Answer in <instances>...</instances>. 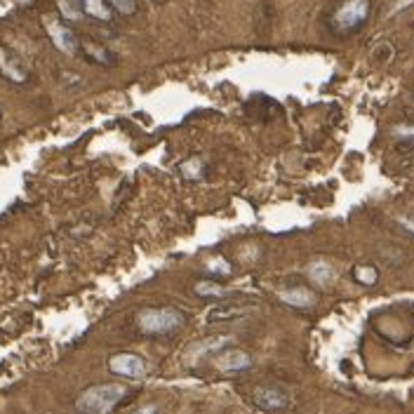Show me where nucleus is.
<instances>
[{"label":"nucleus","instance_id":"1","mask_svg":"<svg viewBox=\"0 0 414 414\" xmlns=\"http://www.w3.org/2000/svg\"><path fill=\"white\" fill-rule=\"evenodd\" d=\"M125 388L120 384H101L85 391L78 398V410L83 414H108L123 400Z\"/></svg>","mask_w":414,"mask_h":414},{"label":"nucleus","instance_id":"2","mask_svg":"<svg viewBox=\"0 0 414 414\" xmlns=\"http://www.w3.org/2000/svg\"><path fill=\"white\" fill-rule=\"evenodd\" d=\"M367 17H370V0H346L332 17V28L339 36H353L367 24Z\"/></svg>","mask_w":414,"mask_h":414},{"label":"nucleus","instance_id":"3","mask_svg":"<svg viewBox=\"0 0 414 414\" xmlns=\"http://www.w3.org/2000/svg\"><path fill=\"white\" fill-rule=\"evenodd\" d=\"M137 320L146 335H168L181 325L184 318L175 308H144Z\"/></svg>","mask_w":414,"mask_h":414},{"label":"nucleus","instance_id":"4","mask_svg":"<svg viewBox=\"0 0 414 414\" xmlns=\"http://www.w3.org/2000/svg\"><path fill=\"white\" fill-rule=\"evenodd\" d=\"M111 370L120 377H130V379H141L146 375V362H144L139 355H132V353H120L111 358Z\"/></svg>","mask_w":414,"mask_h":414},{"label":"nucleus","instance_id":"5","mask_svg":"<svg viewBox=\"0 0 414 414\" xmlns=\"http://www.w3.org/2000/svg\"><path fill=\"white\" fill-rule=\"evenodd\" d=\"M48 33L52 38V43L57 45V50H61L64 55H76L80 43L78 38L73 36L71 28H66L64 24H59V21H52V24H48Z\"/></svg>","mask_w":414,"mask_h":414},{"label":"nucleus","instance_id":"6","mask_svg":"<svg viewBox=\"0 0 414 414\" xmlns=\"http://www.w3.org/2000/svg\"><path fill=\"white\" fill-rule=\"evenodd\" d=\"M0 73H3L8 80H12V83H26L28 80L26 68L21 66L19 59H17L14 55H10L5 48H0Z\"/></svg>","mask_w":414,"mask_h":414},{"label":"nucleus","instance_id":"7","mask_svg":"<svg viewBox=\"0 0 414 414\" xmlns=\"http://www.w3.org/2000/svg\"><path fill=\"white\" fill-rule=\"evenodd\" d=\"M80 5V10H83V14H90L95 17L97 21H111V8H108L103 0H76Z\"/></svg>","mask_w":414,"mask_h":414},{"label":"nucleus","instance_id":"8","mask_svg":"<svg viewBox=\"0 0 414 414\" xmlns=\"http://www.w3.org/2000/svg\"><path fill=\"white\" fill-rule=\"evenodd\" d=\"M280 299L290 306H310L313 304V295L304 287H292V290H283L280 292Z\"/></svg>","mask_w":414,"mask_h":414},{"label":"nucleus","instance_id":"9","mask_svg":"<svg viewBox=\"0 0 414 414\" xmlns=\"http://www.w3.org/2000/svg\"><path fill=\"white\" fill-rule=\"evenodd\" d=\"M80 48H83L85 52L90 55V59H95L97 64H103V66H111L113 64V59H111V55H108V50H103L99 43H92V40H80Z\"/></svg>","mask_w":414,"mask_h":414},{"label":"nucleus","instance_id":"10","mask_svg":"<svg viewBox=\"0 0 414 414\" xmlns=\"http://www.w3.org/2000/svg\"><path fill=\"white\" fill-rule=\"evenodd\" d=\"M257 402L264 407V410H278V407L285 405V398L283 393H278V391H259L257 393Z\"/></svg>","mask_w":414,"mask_h":414},{"label":"nucleus","instance_id":"11","mask_svg":"<svg viewBox=\"0 0 414 414\" xmlns=\"http://www.w3.org/2000/svg\"><path fill=\"white\" fill-rule=\"evenodd\" d=\"M250 365V355L240 353V351H231V353L224 355V360L219 362L221 370H245Z\"/></svg>","mask_w":414,"mask_h":414},{"label":"nucleus","instance_id":"12","mask_svg":"<svg viewBox=\"0 0 414 414\" xmlns=\"http://www.w3.org/2000/svg\"><path fill=\"white\" fill-rule=\"evenodd\" d=\"M308 275L310 280H315V283H330L332 275H335V271H332V266L327 262H313L308 266Z\"/></svg>","mask_w":414,"mask_h":414},{"label":"nucleus","instance_id":"13","mask_svg":"<svg viewBox=\"0 0 414 414\" xmlns=\"http://www.w3.org/2000/svg\"><path fill=\"white\" fill-rule=\"evenodd\" d=\"M195 295L210 297V299H221V297H226L228 292L224 290L221 285H217V283H207V280H200V283H195Z\"/></svg>","mask_w":414,"mask_h":414},{"label":"nucleus","instance_id":"14","mask_svg":"<svg viewBox=\"0 0 414 414\" xmlns=\"http://www.w3.org/2000/svg\"><path fill=\"white\" fill-rule=\"evenodd\" d=\"M243 308H215L207 313V323H217L219 318H235V315H243Z\"/></svg>","mask_w":414,"mask_h":414},{"label":"nucleus","instance_id":"15","mask_svg":"<svg viewBox=\"0 0 414 414\" xmlns=\"http://www.w3.org/2000/svg\"><path fill=\"white\" fill-rule=\"evenodd\" d=\"M355 278H358L362 285H375L377 283V271L370 266H358L355 268Z\"/></svg>","mask_w":414,"mask_h":414},{"label":"nucleus","instance_id":"16","mask_svg":"<svg viewBox=\"0 0 414 414\" xmlns=\"http://www.w3.org/2000/svg\"><path fill=\"white\" fill-rule=\"evenodd\" d=\"M207 268H210L212 273H219V275H228V273H231V266H228V262H226V259H221V257L210 259V262H207Z\"/></svg>","mask_w":414,"mask_h":414},{"label":"nucleus","instance_id":"17","mask_svg":"<svg viewBox=\"0 0 414 414\" xmlns=\"http://www.w3.org/2000/svg\"><path fill=\"white\" fill-rule=\"evenodd\" d=\"M113 10H118L120 14H135L137 12V3L135 0H108Z\"/></svg>","mask_w":414,"mask_h":414},{"label":"nucleus","instance_id":"18","mask_svg":"<svg viewBox=\"0 0 414 414\" xmlns=\"http://www.w3.org/2000/svg\"><path fill=\"white\" fill-rule=\"evenodd\" d=\"M59 8H61V12H64L66 19H71V21H78L80 17H83V10H80L78 3H76V8H71L68 0H59Z\"/></svg>","mask_w":414,"mask_h":414},{"label":"nucleus","instance_id":"19","mask_svg":"<svg viewBox=\"0 0 414 414\" xmlns=\"http://www.w3.org/2000/svg\"><path fill=\"white\" fill-rule=\"evenodd\" d=\"M181 170H184V175L191 177V179H193V177L200 175V160H191V163H184Z\"/></svg>","mask_w":414,"mask_h":414},{"label":"nucleus","instance_id":"20","mask_svg":"<svg viewBox=\"0 0 414 414\" xmlns=\"http://www.w3.org/2000/svg\"><path fill=\"white\" fill-rule=\"evenodd\" d=\"M395 135L398 137H414V128H398L395 130Z\"/></svg>","mask_w":414,"mask_h":414},{"label":"nucleus","instance_id":"21","mask_svg":"<svg viewBox=\"0 0 414 414\" xmlns=\"http://www.w3.org/2000/svg\"><path fill=\"white\" fill-rule=\"evenodd\" d=\"M137 414H155V407H141Z\"/></svg>","mask_w":414,"mask_h":414},{"label":"nucleus","instance_id":"22","mask_svg":"<svg viewBox=\"0 0 414 414\" xmlns=\"http://www.w3.org/2000/svg\"><path fill=\"white\" fill-rule=\"evenodd\" d=\"M153 3H158V5H160V3H165V0H153Z\"/></svg>","mask_w":414,"mask_h":414}]
</instances>
